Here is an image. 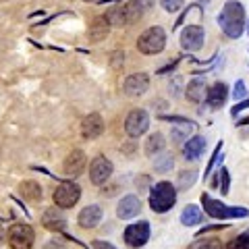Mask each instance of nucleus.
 <instances>
[{"label": "nucleus", "instance_id": "nucleus-1", "mask_svg": "<svg viewBox=\"0 0 249 249\" xmlns=\"http://www.w3.org/2000/svg\"><path fill=\"white\" fill-rule=\"evenodd\" d=\"M218 25L222 27V31L232 40L241 37L245 29V9L243 4L237 2V0H231V2L224 4V9L218 15Z\"/></svg>", "mask_w": 249, "mask_h": 249}, {"label": "nucleus", "instance_id": "nucleus-2", "mask_svg": "<svg viewBox=\"0 0 249 249\" xmlns=\"http://www.w3.org/2000/svg\"><path fill=\"white\" fill-rule=\"evenodd\" d=\"M143 17V4L142 0H129L124 4H119L106 15V19L110 25L114 27H124L131 25V23H137L139 19Z\"/></svg>", "mask_w": 249, "mask_h": 249}, {"label": "nucleus", "instance_id": "nucleus-3", "mask_svg": "<svg viewBox=\"0 0 249 249\" xmlns=\"http://www.w3.org/2000/svg\"><path fill=\"white\" fill-rule=\"evenodd\" d=\"M177 204V189L173 183L160 181L154 185V189L150 191V208L158 214L168 212L170 208Z\"/></svg>", "mask_w": 249, "mask_h": 249}, {"label": "nucleus", "instance_id": "nucleus-4", "mask_svg": "<svg viewBox=\"0 0 249 249\" xmlns=\"http://www.w3.org/2000/svg\"><path fill=\"white\" fill-rule=\"evenodd\" d=\"M166 46V31L162 27L145 29L137 40V50L142 54H160Z\"/></svg>", "mask_w": 249, "mask_h": 249}, {"label": "nucleus", "instance_id": "nucleus-5", "mask_svg": "<svg viewBox=\"0 0 249 249\" xmlns=\"http://www.w3.org/2000/svg\"><path fill=\"white\" fill-rule=\"evenodd\" d=\"M201 204H204V210L208 212V216H212V218H245V216H249V210L229 208V206H224L222 201L212 199L208 193H201Z\"/></svg>", "mask_w": 249, "mask_h": 249}, {"label": "nucleus", "instance_id": "nucleus-6", "mask_svg": "<svg viewBox=\"0 0 249 249\" xmlns=\"http://www.w3.org/2000/svg\"><path fill=\"white\" fill-rule=\"evenodd\" d=\"M81 197V189H79V185L77 183H71V181H65V183H60L56 187V191H54V204H56L58 208H73L77 201H79Z\"/></svg>", "mask_w": 249, "mask_h": 249}, {"label": "nucleus", "instance_id": "nucleus-7", "mask_svg": "<svg viewBox=\"0 0 249 249\" xmlns=\"http://www.w3.org/2000/svg\"><path fill=\"white\" fill-rule=\"evenodd\" d=\"M6 239H9L11 249H31L36 235H34V229L27 227V224H13Z\"/></svg>", "mask_w": 249, "mask_h": 249}, {"label": "nucleus", "instance_id": "nucleus-8", "mask_svg": "<svg viewBox=\"0 0 249 249\" xmlns=\"http://www.w3.org/2000/svg\"><path fill=\"white\" fill-rule=\"evenodd\" d=\"M150 129V114L142 108H135L127 114V121H124V131H127L129 137H142L145 131Z\"/></svg>", "mask_w": 249, "mask_h": 249}, {"label": "nucleus", "instance_id": "nucleus-9", "mask_svg": "<svg viewBox=\"0 0 249 249\" xmlns=\"http://www.w3.org/2000/svg\"><path fill=\"white\" fill-rule=\"evenodd\" d=\"M150 222L147 220H139V222H133L124 229V243L129 247H143L147 241H150Z\"/></svg>", "mask_w": 249, "mask_h": 249}, {"label": "nucleus", "instance_id": "nucleus-10", "mask_svg": "<svg viewBox=\"0 0 249 249\" xmlns=\"http://www.w3.org/2000/svg\"><path fill=\"white\" fill-rule=\"evenodd\" d=\"M204 29L199 25H189L181 31V36H178V42H181V48L183 50H189V52H197L201 50V46H204Z\"/></svg>", "mask_w": 249, "mask_h": 249}, {"label": "nucleus", "instance_id": "nucleus-11", "mask_svg": "<svg viewBox=\"0 0 249 249\" xmlns=\"http://www.w3.org/2000/svg\"><path fill=\"white\" fill-rule=\"evenodd\" d=\"M150 89V75L145 73H133L129 75L127 79L123 83V91L127 93L129 98H139Z\"/></svg>", "mask_w": 249, "mask_h": 249}, {"label": "nucleus", "instance_id": "nucleus-12", "mask_svg": "<svg viewBox=\"0 0 249 249\" xmlns=\"http://www.w3.org/2000/svg\"><path fill=\"white\" fill-rule=\"evenodd\" d=\"M112 175V162L106 156H96L89 164V178L93 185H102Z\"/></svg>", "mask_w": 249, "mask_h": 249}, {"label": "nucleus", "instance_id": "nucleus-13", "mask_svg": "<svg viewBox=\"0 0 249 249\" xmlns=\"http://www.w3.org/2000/svg\"><path fill=\"white\" fill-rule=\"evenodd\" d=\"M104 133V119L102 114L91 112L81 121V137L85 139H96Z\"/></svg>", "mask_w": 249, "mask_h": 249}, {"label": "nucleus", "instance_id": "nucleus-14", "mask_svg": "<svg viewBox=\"0 0 249 249\" xmlns=\"http://www.w3.org/2000/svg\"><path fill=\"white\" fill-rule=\"evenodd\" d=\"M139 212H142V199L137 196H133V193L124 196L119 201V206H116V216H119L121 220H129V218L137 216Z\"/></svg>", "mask_w": 249, "mask_h": 249}, {"label": "nucleus", "instance_id": "nucleus-15", "mask_svg": "<svg viewBox=\"0 0 249 249\" xmlns=\"http://www.w3.org/2000/svg\"><path fill=\"white\" fill-rule=\"evenodd\" d=\"M206 145H208V142H206L204 135H193L191 139H187L185 145H183V158L189 160V162L199 160L206 152Z\"/></svg>", "mask_w": 249, "mask_h": 249}, {"label": "nucleus", "instance_id": "nucleus-16", "mask_svg": "<svg viewBox=\"0 0 249 249\" xmlns=\"http://www.w3.org/2000/svg\"><path fill=\"white\" fill-rule=\"evenodd\" d=\"M102 216H104V212H102L100 206H88L79 212L77 222H79V227H83V229H93L102 222Z\"/></svg>", "mask_w": 249, "mask_h": 249}, {"label": "nucleus", "instance_id": "nucleus-17", "mask_svg": "<svg viewBox=\"0 0 249 249\" xmlns=\"http://www.w3.org/2000/svg\"><path fill=\"white\" fill-rule=\"evenodd\" d=\"M83 166H85V154H83V150H73L65 158V164H62V168H65V173L69 177L81 175L83 173Z\"/></svg>", "mask_w": 249, "mask_h": 249}, {"label": "nucleus", "instance_id": "nucleus-18", "mask_svg": "<svg viewBox=\"0 0 249 249\" xmlns=\"http://www.w3.org/2000/svg\"><path fill=\"white\" fill-rule=\"evenodd\" d=\"M227 96H229V88H227V83L216 81V83L212 85V88L208 89L206 100H208L210 108H222V106H224V102H227Z\"/></svg>", "mask_w": 249, "mask_h": 249}, {"label": "nucleus", "instance_id": "nucleus-19", "mask_svg": "<svg viewBox=\"0 0 249 249\" xmlns=\"http://www.w3.org/2000/svg\"><path fill=\"white\" fill-rule=\"evenodd\" d=\"M206 93H208V88H206V81L204 79H191L187 83V89H185V96L189 100L191 104H199L206 100Z\"/></svg>", "mask_w": 249, "mask_h": 249}, {"label": "nucleus", "instance_id": "nucleus-20", "mask_svg": "<svg viewBox=\"0 0 249 249\" xmlns=\"http://www.w3.org/2000/svg\"><path fill=\"white\" fill-rule=\"evenodd\" d=\"M42 224H44L46 229L60 232V231H65V229H67V218L62 216L58 210L48 208V210L44 212V216H42Z\"/></svg>", "mask_w": 249, "mask_h": 249}, {"label": "nucleus", "instance_id": "nucleus-21", "mask_svg": "<svg viewBox=\"0 0 249 249\" xmlns=\"http://www.w3.org/2000/svg\"><path fill=\"white\" fill-rule=\"evenodd\" d=\"M108 29H110V23H108V19L106 17H96L89 23V29H88L89 40L91 42H102L104 37L108 36Z\"/></svg>", "mask_w": 249, "mask_h": 249}, {"label": "nucleus", "instance_id": "nucleus-22", "mask_svg": "<svg viewBox=\"0 0 249 249\" xmlns=\"http://www.w3.org/2000/svg\"><path fill=\"white\" fill-rule=\"evenodd\" d=\"M164 147H166V139L162 133H152L150 137H147V142H145V156H160L162 152H164Z\"/></svg>", "mask_w": 249, "mask_h": 249}, {"label": "nucleus", "instance_id": "nucleus-23", "mask_svg": "<svg viewBox=\"0 0 249 249\" xmlns=\"http://www.w3.org/2000/svg\"><path fill=\"white\" fill-rule=\"evenodd\" d=\"M204 220V212L197 206H187L181 214V224L183 227H197Z\"/></svg>", "mask_w": 249, "mask_h": 249}, {"label": "nucleus", "instance_id": "nucleus-24", "mask_svg": "<svg viewBox=\"0 0 249 249\" xmlns=\"http://www.w3.org/2000/svg\"><path fill=\"white\" fill-rule=\"evenodd\" d=\"M19 191L27 201H40L42 199V187L37 185L36 181H23L21 187H19Z\"/></svg>", "mask_w": 249, "mask_h": 249}, {"label": "nucleus", "instance_id": "nucleus-25", "mask_svg": "<svg viewBox=\"0 0 249 249\" xmlns=\"http://www.w3.org/2000/svg\"><path fill=\"white\" fill-rule=\"evenodd\" d=\"M173 168H175V158L170 154L162 152L160 158H156V162H154V170H156V173H168V170H173Z\"/></svg>", "mask_w": 249, "mask_h": 249}, {"label": "nucleus", "instance_id": "nucleus-26", "mask_svg": "<svg viewBox=\"0 0 249 249\" xmlns=\"http://www.w3.org/2000/svg\"><path fill=\"white\" fill-rule=\"evenodd\" d=\"M196 178H197V175L193 173V170H185V173H181L178 175V189L187 191L193 183H196Z\"/></svg>", "mask_w": 249, "mask_h": 249}, {"label": "nucleus", "instance_id": "nucleus-27", "mask_svg": "<svg viewBox=\"0 0 249 249\" xmlns=\"http://www.w3.org/2000/svg\"><path fill=\"white\" fill-rule=\"evenodd\" d=\"M227 249H249V229L245 232H241L239 237H235L227 245Z\"/></svg>", "mask_w": 249, "mask_h": 249}, {"label": "nucleus", "instance_id": "nucleus-28", "mask_svg": "<svg viewBox=\"0 0 249 249\" xmlns=\"http://www.w3.org/2000/svg\"><path fill=\"white\" fill-rule=\"evenodd\" d=\"M187 249H222V245L216 239H201V241H196L193 245H189Z\"/></svg>", "mask_w": 249, "mask_h": 249}, {"label": "nucleus", "instance_id": "nucleus-29", "mask_svg": "<svg viewBox=\"0 0 249 249\" xmlns=\"http://www.w3.org/2000/svg\"><path fill=\"white\" fill-rule=\"evenodd\" d=\"M160 4L166 13H177L183 6V0H160Z\"/></svg>", "mask_w": 249, "mask_h": 249}, {"label": "nucleus", "instance_id": "nucleus-30", "mask_svg": "<svg viewBox=\"0 0 249 249\" xmlns=\"http://www.w3.org/2000/svg\"><path fill=\"white\" fill-rule=\"evenodd\" d=\"M245 83L243 81H237L235 83V91H232V100H241V98H245Z\"/></svg>", "mask_w": 249, "mask_h": 249}, {"label": "nucleus", "instance_id": "nucleus-31", "mask_svg": "<svg viewBox=\"0 0 249 249\" xmlns=\"http://www.w3.org/2000/svg\"><path fill=\"white\" fill-rule=\"evenodd\" d=\"M220 178H222V187H220V189H222V193H224V196H227V193H229V189H231V178H229V170H227V168H222Z\"/></svg>", "mask_w": 249, "mask_h": 249}, {"label": "nucleus", "instance_id": "nucleus-32", "mask_svg": "<svg viewBox=\"0 0 249 249\" xmlns=\"http://www.w3.org/2000/svg\"><path fill=\"white\" fill-rule=\"evenodd\" d=\"M220 147H222V142L218 143V147H216V152L212 154V158H210V162H208V168H206V177L212 173V168H214V164H216V158H218V154H220Z\"/></svg>", "mask_w": 249, "mask_h": 249}, {"label": "nucleus", "instance_id": "nucleus-33", "mask_svg": "<svg viewBox=\"0 0 249 249\" xmlns=\"http://www.w3.org/2000/svg\"><path fill=\"white\" fill-rule=\"evenodd\" d=\"M187 129H191V127H187ZM187 129H183V127H175L173 129V139L175 142H181V139L187 137Z\"/></svg>", "mask_w": 249, "mask_h": 249}, {"label": "nucleus", "instance_id": "nucleus-34", "mask_svg": "<svg viewBox=\"0 0 249 249\" xmlns=\"http://www.w3.org/2000/svg\"><path fill=\"white\" fill-rule=\"evenodd\" d=\"M44 249H67V247H65V243H62L60 239H50L48 243L44 245Z\"/></svg>", "mask_w": 249, "mask_h": 249}, {"label": "nucleus", "instance_id": "nucleus-35", "mask_svg": "<svg viewBox=\"0 0 249 249\" xmlns=\"http://www.w3.org/2000/svg\"><path fill=\"white\" fill-rule=\"evenodd\" d=\"M245 108H249V100H245V102H241V104H237V106H232V110H231V114L232 116H237L239 112H243Z\"/></svg>", "mask_w": 249, "mask_h": 249}, {"label": "nucleus", "instance_id": "nucleus-36", "mask_svg": "<svg viewBox=\"0 0 249 249\" xmlns=\"http://www.w3.org/2000/svg\"><path fill=\"white\" fill-rule=\"evenodd\" d=\"M93 249H116V247L108 243V241H93Z\"/></svg>", "mask_w": 249, "mask_h": 249}, {"label": "nucleus", "instance_id": "nucleus-37", "mask_svg": "<svg viewBox=\"0 0 249 249\" xmlns=\"http://www.w3.org/2000/svg\"><path fill=\"white\" fill-rule=\"evenodd\" d=\"M2 239H4V231H2V227H0V243H2Z\"/></svg>", "mask_w": 249, "mask_h": 249}, {"label": "nucleus", "instance_id": "nucleus-38", "mask_svg": "<svg viewBox=\"0 0 249 249\" xmlns=\"http://www.w3.org/2000/svg\"><path fill=\"white\" fill-rule=\"evenodd\" d=\"M83 2H100V0H83Z\"/></svg>", "mask_w": 249, "mask_h": 249}, {"label": "nucleus", "instance_id": "nucleus-39", "mask_svg": "<svg viewBox=\"0 0 249 249\" xmlns=\"http://www.w3.org/2000/svg\"><path fill=\"white\" fill-rule=\"evenodd\" d=\"M247 34H249V23H247Z\"/></svg>", "mask_w": 249, "mask_h": 249}]
</instances>
